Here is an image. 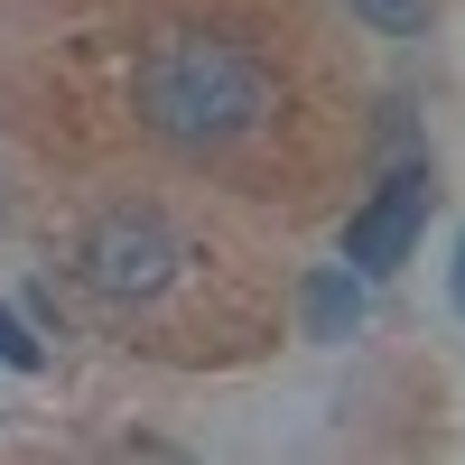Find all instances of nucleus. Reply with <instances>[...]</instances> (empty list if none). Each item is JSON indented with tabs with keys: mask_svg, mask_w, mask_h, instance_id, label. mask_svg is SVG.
Segmentation results:
<instances>
[{
	"mask_svg": "<svg viewBox=\"0 0 465 465\" xmlns=\"http://www.w3.org/2000/svg\"><path fill=\"white\" fill-rule=\"evenodd\" d=\"M131 103H140V122L168 149H232V140H252L261 112H270V65L252 47H232V37L168 28V37H149V56L131 65Z\"/></svg>",
	"mask_w": 465,
	"mask_h": 465,
	"instance_id": "1",
	"label": "nucleus"
},
{
	"mask_svg": "<svg viewBox=\"0 0 465 465\" xmlns=\"http://www.w3.org/2000/svg\"><path fill=\"white\" fill-rule=\"evenodd\" d=\"M84 280L103 298H149L177 280V232L149 214V205H112L94 232H84Z\"/></svg>",
	"mask_w": 465,
	"mask_h": 465,
	"instance_id": "2",
	"label": "nucleus"
},
{
	"mask_svg": "<svg viewBox=\"0 0 465 465\" xmlns=\"http://www.w3.org/2000/svg\"><path fill=\"white\" fill-rule=\"evenodd\" d=\"M419 223H429V177L419 168H401L381 196L344 223V261L363 270V280H381V270H401L410 261V242H419Z\"/></svg>",
	"mask_w": 465,
	"mask_h": 465,
	"instance_id": "3",
	"label": "nucleus"
},
{
	"mask_svg": "<svg viewBox=\"0 0 465 465\" xmlns=\"http://www.w3.org/2000/svg\"><path fill=\"white\" fill-rule=\"evenodd\" d=\"M307 335H317V344H344V335H354L363 326V270L354 261H335V270H317V280H307Z\"/></svg>",
	"mask_w": 465,
	"mask_h": 465,
	"instance_id": "4",
	"label": "nucleus"
},
{
	"mask_svg": "<svg viewBox=\"0 0 465 465\" xmlns=\"http://www.w3.org/2000/svg\"><path fill=\"white\" fill-rule=\"evenodd\" d=\"M354 19H372L381 37H419L429 28V0H354Z\"/></svg>",
	"mask_w": 465,
	"mask_h": 465,
	"instance_id": "5",
	"label": "nucleus"
},
{
	"mask_svg": "<svg viewBox=\"0 0 465 465\" xmlns=\"http://www.w3.org/2000/svg\"><path fill=\"white\" fill-rule=\"evenodd\" d=\"M0 363H10V372H37V363H47V344H37L10 307H0Z\"/></svg>",
	"mask_w": 465,
	"mask_h": 465,
	"instance_id": "6",
	"label": "nucleus"
},
{
	"mask_svg": "<svg viewBox=\"0 0 465 465\" xmlns=\"http://www.w3.org/2000/svg\"><path fill=\"white\" fill-rule=\"evenodd\" d=\"M456 307H465V232H456Z\"/></svg>",
	"mask_w": 465,
	"mask_h": 465,
	"instance_id": "7",
	"label": "nucleus"
}]
</instances>
